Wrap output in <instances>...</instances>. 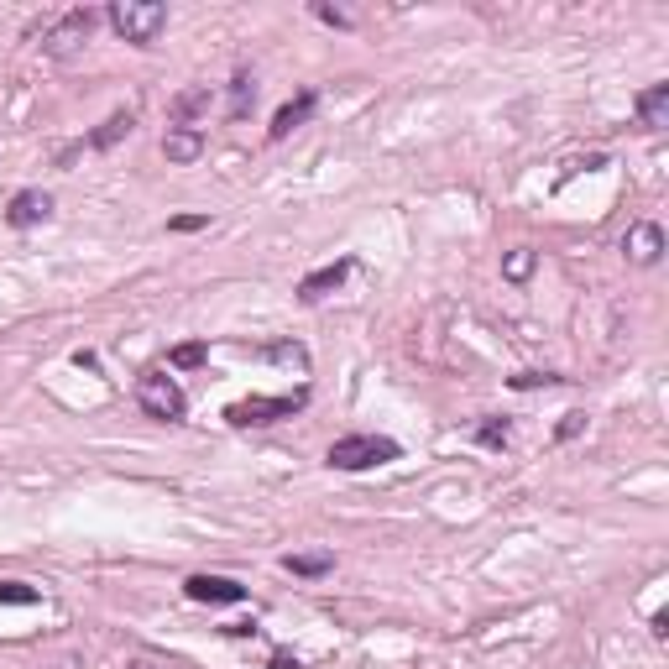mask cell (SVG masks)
Segmentation results:
<instances>
[{
  "label": "cell",
  "instance_id": "obj_1",
  "mask_svg": "<svg viewBox=\"0 0 669 669\" xmlns=\"http://www.w3.org/2000/svg\"><path fill=\"white\" fill-rule=\"evenodd\" d=\"M105 21H110V27L121 32L126 42L147 48V42L163 37V27H168V6H163V0H115V6L105 11Z\"/></svg>",
  "mask_w": 669,
  "mask_h": 669
},
{
  "label": "cell",
  "instance_id": "obj_2",
  "mask_svg": "<svg viewBox=\"0 0 669 669\" xmlns=\"http://www.w3.org/2000/svg\"><path fill=\"white\" fill-rule=\"evenodd\" d=\"M398 440H387V434H345V440L330 445V466L335 471H372V466H387V460H398Z\"/></svg>",
  "mask_w": 669,
  "mask_h": 669
},
{
  "label": "cell",
  "instance_id": "obj_3",
  "mask_svg": "<svg viewBox=\"0 0 669 669\" xmlns=\"http://www.w3.org/2000/svg\"><path fill=\"white\" fill-rule=\"evenodd\" d=\"M95 27H100V11H89V6L63 11L58 21L42 27V53H48V58H74L84 42L95 37Z\"/></svg>",
  "mask_w": 669,
  "mask_h": 669
},
{
  "label": "cell",
  "instance_id": "obj_4",
  "mask_svg": "<svg viewBox=\"0 0 669 669\" xmlns=\"http://www.w3.org/2000/svg\"><path fill=\"white\" fill-rule=\"evenodd\" d=\"M309 403V392L298 387V392H278V398H246V403H230L225 408V419L236 424V429H262V424H278V419H293L298 408Z\"/></svg>",
  "mask_w": 669,
  "mask_h": 669
},
{
  "label": "cell",
  "instance_id": "obj_5",
  "mask_svg": "<svg viewBox=\"0 0 669 669\" xmlns=\"http://www.w3.org/2000/svg\"><path fill=\"white\" fill-rule=\"evenodd\" d=\"M136 403H142L147 419H163V424H178L189 413V398H183V387L168 372H147L136 382Z\"/></svg>",
  "mask_w": 669,
  "mask_h": 669
},
{
  "label": "cell",
  "instance_id": "obj_6",
  "mask_svg": "<svg viewBox=\"0 0 669 669\" xmlns=\"http://www.w3.org/2000/svg\"><path fill=\"white\" fill-rule=\"evenodd\" d=\"M183 591H189V602H204V607H236V602H246V586L230 581V575H189Z\"/></svg>",
  "mask_w": 669,
  "mask_h": 669
},
{
  "label": "cell",
  "instance_id": "obj_7",
  "mask_svg": "<svg viewBox=\"0 0 669 669\" xmlns=\"http://www.w3.org/2000/svg\"><path fill=\"white\" fill-rule=\"evenodd\" d=\"M48 215H53V194H42V189H21L6 204V225H16V230H32V225H42Z\"/></svg>",
  "mask_w": 669,
  "mask_h": 669
},
{
  "label": "cell",
  "instance_id": "obj_8",
  "mask_svg": "<svg viewBox=\"0 0 669 669\" xmlns=\"http://www.w3.org/2000/svg\"><path fill=\"white\" fill-rule=\"evenodd\" d=\"M622 251H628V262L654 267V262H659V251H664V230H659L654 220H638L628 236H622Z\"/></svg>",
  "mask_w": 669,
  "mask_h": 669
},
{
  "label": "cell",
  "instance_id": "obj_9",
  "mask_svg": "<svg viewBox=\"0 0 669 669\" xmlns=\"http://www.w3.org/2000/svg\"><path fill=\"white\" fill-rule=\"evenodd\" d=\"M163 157H168V163H178V168L199 163V157H204V131H199V126H168Z\"/></svg>",
  "mask_w": 669,
  "mask_h": 669
},
{
  "label": "cell",
  "instance_id": "obj_10",
  "mask_svg": "<svg viewBox=\"0 0 669 669\" xmlns=\"http://www.w3.org/2000/svg\"><path fill=\"white\" fill-rule=\"evenodd\" d=\"M351 257H340V262H330V267H319V272H309V278L304 283H298V298H304V304H319V298H325V293H335L345 278H351Z\"/></svg>",
  "mask_w": 669,
  "mask_h": 669
},
{
  "label": "cell",
  "instance_id": "obj_11",
  "mask_svg": "<svg viewBox=\"0 0 669 669\" xmlns=\"http://www.w3.org/2000/svg\"><path fill=\"white\" fill-rule=\"evenodd\" d=\"M314 105H319V95H314V89H304V95H298V100H288V105H283L278 115H272L267 136H272V142H288V136H293L298 126H304L309 115H314Z\"/></svg>",
  "mask_w": 669,
  "mask_h": 669
},
{
  "label": "cell",
  "instance_id": "obj_12",
  "mask_svg": "<svg viewBox=\"0 0 669 669\" xmlns=\"http://www.w3.org/2000/svg\"><path fill=\"white\" fill-rule=\"evenodd\" d=\"M638 126H649V131L669 126V84H649L638 95Z\"/></svg>",
  "mask_w": 669,
  "mask_h": 669
},
{
  "label": "cell",
  "instance_id": "obj_13",
  "mask_svg": "<svg viewBox=\"0 0 669 669\" xmlns=\"http://www.w3.org/2000/svg\"><path fill=\"white\" fill-rule=\"evenodd\" d=\"M131 126H136V115H131V110H115L110 121H105L100 131H89L79 147H89V152H110L115 142H121V136H131Z\"/></svg>",
  "mask_w": 669,
  "mask_h": 669
},
{
  "label": "cell",
  "instance_id": "obj_14",
  "mask_svg": "<svg viewBox=\"0 0 669 669\" xmlns=\"http://www.w3.org/2000/svg\"><path fill=\"white\" fill-rule=\"evenodd\" d=\"M210 110V84H194V89H183V95H173L168 115H173V126H194V115Z\"/></svg>",
  "mask_w": 669,
  "mask_h": 669
},
{
  "label": "cell",
  "instance_id": "obj_15",
  "mask_svg": "<svg viewBox=\"0 0 669 669\" xmlns=\"http://www.w3.org/2000/svg\"><path fill=\"white\" fill-rule=\"evenodd\" d=\"M251 100H257V79H251V68H236V79H230V121H246Z\"/></svg>",
  "mask_w": 669,
  "mask_h": 669
},
{
  "label": "cell",
  "instance_id": "obj_16",
  "mask_svg": "<svg viewBox=\"0 0 669 669\" xmlns=\"http://www.w3.org/2000/svg\"><path fill=\"white\" fill-rule=\"evenodd\" d=\"M257 356H267V361H278V366H298V372H309V351L298 340H278V345H262Z\"/></svg>",
  "mask_w": 669,
  "mask_h": 669
},
{
  "label": "cell",
  "instance_id": "obj_17",
  "mask_svg": "<svg viewBox=\"0 0 669 669\" xmlns=\"http://www.w3.org/2000/svg\"><path fill=\"white\" fill-rule=\"evenodd\" d=\"M534 262H539V257H534V251H528V246L507 251V262H502V278H507V283H523L528 272H534Z\"/></svg>",
  "mask_w": 669,
  "mask_h": 669
},
{
  "label": "cell",
  "instance_id": "obj_18",
  "mask_svg": "<svg viewBox=\"0 0 669 669\" xmlns=\"http://www.w3.org/2000/svg\"><path fill=\"white\" fill-rule=\"evenodd\" d=\"M330 555H288L283 560V570H293V575H309V581H314V575H330Z\"/></svg>",
  "mask_w": 669,
  "mask_h": 669
},
{
  "label": "cell",
  "instance_id": "obj_19",
  "mask_svg": "<svg viewBox=\"0 0 669 669\" xmlns=\"http://www.w3.org/2000/svg\"><path fill=\"white\" fill-rule=\"evenodd\" d=\"M0 607H37V586H27V581H0Z\"/></svg>",
  "mask_w": 669,
  "mask_h": 669
},
{
  "label": "cell",
  "instance_id": "obj_20",
  "mask_svg": "<svg viewBox=\"0 0 669 669\" xmlns=\"http://www.w3.org/2000/svg\"><path fill=\"white\" fill-rule=\"evenodd\" d=\"M204 356H210V345H204V340H189V345H173L168 366H183V372H189V366H204Z\"/></svg>",
  "mask_w": 669,
  "mask_h": 669
},
{
  "label": "cell",
  "instance_id": "obj_21",
  "mask_svg": "<svg viewBox=\"0 0 669 669\" xmlns=\"http://www.w3.org/2000/svg\"><path fill=\"white\" fill-rule=\"evenodd\" d=\"M507 434H513V429H507V419H487V424L476 429V440L487 445V450H502V445H507Z\"/></svg>",
  "mask_w": 669,
  "mask_h": 669
},
{
  "label": "cell",
  "instance_id": "obj_22",
  "mask_svg": "<svg viewBox=\"0 0 669 669\" xmlns=\"http://www.w3.org/2000/svg\"><path fill=\"white\" fill-rule=\"evenodd\" d=\"M560 382H565V377H555V372H518V377H513V387H518V392H534V387H560Z\"/></svg>",
  "mask_w": 669,
  "mask_h": 669
},
{
  "label": "cell",
  "instance_id": "obj_23",
  "mask_svg": "<svg viewBox=\"0 0 669 669\" xmlns=\"http://www.w3.org/2000/svg\"><path fill=\"white\" fill-rule=\"evenodd\" d=\"M319 21H325V27H340V32H351V16H345V11H335V6H325V0H314V6H309Z\"/></svg>",
  "mask_w": 669,
  "mask_h": 669
},
{
  "label": "cell",
  "instance_id": "obj_24",
  "mask_svg": "<svg viewBox=\"0 0 669 669\" xmlns=\"http://www.w3.org/2000/svg\"><path fill=\"white\" fill-rule=\"evenodd\" d=\"M204 225H210V215H173L168 220L173 236H194V230H204Z\"/></svg>",
  "mask_w": 669,
  "mask_h": 669
},
{
  "label": "cell",
  "instance_id": "obj_25",
  "mask_svg": "<svg viewBox=\"0 0 669 669\" xmlns=\"http://www.w3.org/2000/svg\"><path fill=\"white\" fill-rule=\"evenodd\" d=\"M581 424H586V419H581V413H565V419H560V429H555V434H560V440H575V434H581Z\"/></svg>",
  "mask_w": 669,
  "mask_h": 669
},
{
  "label": "cell",
  "instance_id": "obj_26",
  "mask_svg": "<svg viewBox=\"0 0 669 669\" xmlns=\"http://www.w3.org/2000/svg\"><path fill=\"white\" fill-rule=\"evenodd\" d=\"M272 669H298V659H288V654H278V659H272Z\"/></svg>",
  "mask_w": 669,
  "mask_h": 669
}]
</instances>
